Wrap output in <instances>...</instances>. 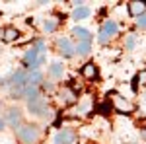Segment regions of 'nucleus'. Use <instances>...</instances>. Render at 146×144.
<instances>
[{"label": "nucleus", "mask_w": 146, "mask_h": 144, "mask_svg": "<svg viewBox=\"0 0 146 144\" xmlns=\"http://www.w3.org/2000/svg\"><path fill=\"white\" fill-rule=\"evenodd\" d=\"M58 51H60V55H64V56H72L76 53V47L72 45V41L68 37H60L58 39Z\"/></svg>", "instance_id": "obj_6"}, {"label": "nucleus", "mask_w": 146, "mask_h": 144, "mask_svg": "<svg viewBox=\"0 0 146 144\" xmlns=\"http://www.w3.org/2000/svg\"><path fill=\"white\" fill-rule=\"evenodd\" d=\"M117 31H119V25H117V22H113V20H107V22H103V25H101L100 35H98V41H100L101 45L109 43L113 37L117 35Z\"/></svg>", "instance_id": "obj_2"}, {"label": "nucleus", "mask_w": 146, "mask_h": 144, "mask_svg": "<svg viewBox=\"0 0 146 144\" xmlns=\"http://www.w3.org/2000/svg\"><path fill=\"white\" fill-rule=\"evenodd\" d=\"M4 125H6V121H4V119H2V117H0V131H2V129H4Z\"/></svg>", "instance_id": "obj_20"}, {"label": "nucleus", "mask_w": 146, "mask_h": 144, "mask_svg": "<svg viewBox=\"0 0 146 144\" xmlns=\"http://www.w3.org/2000/svg\"><path fill=\"white\" fill-rule=\"evenodd\" d=\"M72 35L78 39V43H92V33L86 29V27H74L72 29Z\"/></svg>", "instance_id": "obj_8"}, {"label": "nucleus", "mask_w": 146, "mask_h": 144, "mask_svg": "<svg viewBox=\"0 0 146 144\" xmlns=\"http://www.w3.org/2000/svg\"><path fill=\"white\" fill-rule=\"evenodd\" d=\"M74 138H76V134L72 133V131L62 129V131H58V133L55 134V144H72Z\"/></svg>", "instance_id": "obj_7"}, {"label": "nucleus", "mask_w": 146, "mask_h": 144, "mask_svg": "<svg viewBox=\"0 0 146 144\" xmlns=\"http://www.w3.org/2000/svg\"><path fill=\"white\" fill-rule=\"evenodd\" d=\"M27 111H29L31 115H35V117H45L47 111H49L47 100L43 98V96H37V98H33V100H29L27 101Z\"/></svg>", "instance_id": "obj_3"}, {"label": "nucleus", "mask_w": 146, "mask_h": 144, "mask_svg": "<svg viewBox=\"0 0 146 144\" xmlns=\"http://www.w3.org/2000/svg\"><path fill=\"white\" fill-rule=\"evenodd\" d=\"M90 51H92V43H78L76 45V53L82 56H86Z\"/></svg>", "instance_id": "obj_15"}, {"label": "nucleus", "mask_w": 146, "mask_h": 144, "mask_svg": "<svg viewBox=\"0 0 146 144\" xmlns=\"http://www.w3.org/2000/svg\"><path fill=\"white\" fill-rule=\"evenodd\" d=\"M146 2H133L131 4V14H135L136 18L138 16H142V14H146Z\"/></svg>", "instance_id": "obj_13"}, {"label": "nucleus", "mask_w": 146, "mask_h": 144, "mask_svg": "<svg viewBox=\"0 0 146 144\" xmlns=\"http://www.w3.org/2000/svg\"><path fill=\"white\" fill-rule=\"evenodd\" d=\"M135 45H136V37L131 33L129 37H127V41H125V47H127L129 51H133V49H135Z\"/></svg>", "instance_id": "obj_16"}, {"label": "nucleus", "mask_w": 146, "mask_h": 144, "mask_svg": "<svg viewBox=\"0 0 146 144\" xmlns=\"http://www.w3.org/2000/svg\"><path fill=\"white\" fill-rule=\"evenodd\" d=\"M55 29H56V22L55 20H47L45 22V31L51 33V31H55Z\"/></svg>", "instance_id": "obj_18"}, {"label": "nucleus", "mask_w": 146, "mask_h": 144, "mask_svg": "<svg viewBox=\"0 0 146 144\" xmlns=\"http://www.w3.org/2000/svg\"><path fill=\"white\" fill-rule=\"evenodd\" d=\"M82 74L86 78H98V66L94 62H88V64H84V68H82Z\"/></svg>", "instance_id": "obj_12"}, {"label": "nucleus", "mask_w": 146, "mask_h": 144, "mask_svg": "<svg viewBox=\"0 0 146 144\" xmlns=\"http://www.w3.org/2000/svg\"><path fill=\"white\" fill-rule=\"evenodd\" d=\"M136 23H138V27H142V29H146V14H142V16H138V18H136Z\"/></svg>", "instance_id": "obj_19"}, {"label": "nucleus", "mask_w": 146, "mask_h": 144, "mask_svg": "<svg viewBox=\"0 0 146 144\" xmlns=\"http://www.w3.org/2000/svg\"><path fill=\"white\" fill-rule=\"evenodd\" d=\"M140 125H144V127H146V119H144V121H140Z\"/></svg>", "instance_id": "obj_21"}, {"label": "nucleus", "mask_w": 146, "mask_h": 144, "mask_svg": "<svg viewBox=\"0 0 146 144\" xmlns=\"http://www.w3.org/2000/svg\"><path fill=\"white\" fill-rule=\"evenodd\" d=\"M88 16H90V8L84 6V4H82V6H76V10L72 12V18H74V20H86Z\"/></svg>", "instance_id": "obj_11"}, {"label": "nucleus", "mask_w": 146, "mask_h": 144, "mask_svg": "<svg viewBox=\"0 0 146 144\" xmlns=\"http://www.w3.org/2000/svg\"><path fill=\"white\" fill-rule=\"evenodd\" d=\"M0 107H2V103H0Z\"/></svg>", "instance_id": "obj_22"}, {"label": "nucleus", "mask_w": 146, "mask_h": 144, "mask_svg": "<svg viewBox=\"0 0 146 144\" xmlns=\"http://www.w3.org/2000/svg\"><path fill=\"white\" fill-rule=\"evenodd\" d=\"M16 134L23 144H35L39 140V136H41V131H39L37 125H22Z\"/></svg>", "instance_id": "obj_1"}, {"label": "nucleus", "mask_w": 146, "mask_h": 144, "mask_svg": "<svg viewBox=\"0 0 146 144\" xmlns=\"http://www.w3.org/2000/svg\"><path fill=\"white\" fill-rule=\"evenodd\" d=\"M98 111H100L101 115H107V111H111V103H109V101H105V103H101L100 107H98Z\"/></svg>", "instance_id": "obj_17"}, {"label": "nucleus", "mask_w": 146, "mask_h": 144, "mask_svg": "<svg viewBox=\"0 0 146 144\" xmlns=\"http://www.w3.org/2000/svg\"><path fill=\"white\" fill-rule=\"evenodd\" d=\"M18 29L16 27H6L4 29V41H16L18 39Z\"/></svg>", "instance_id": "obj_14"}, {"label": "nucleus", "mask_w": 146, "mask_h": 144, "mask_svg": "<svg viewBox=\"0 0 146 144\" xmlns=\"http://www.w3.org/2000/svg\"><path fill=\"white\" fill-rule=\"evenodd\" d=\"M27 86H35V88L43 86V74H41V70H29L27 72Z\"/></svg>", "instance_id": "obj_9"}, {"label": "nucleus", "mask_w": 146, "mask_h": 144, "mask_svg": "<svg viewBox=\"0 0 146 144\" xmlns=\"http://www.w3.org/2000/svg\"><path fill=\"white\" fill-rule=\"evenodd\" d=\"M27 72L29 70H23V68H20V70H16L14 74H12L10 78V84L12 90H14V94H20L23 88H27Z\"/></svg>", "instance_id": "obj_4"}, {"label": "nucleus", "mask_w": 146, "mask_h": 144, "mask_svg": "<svg viewBox=\"0 0 146 144\" xmlns=\"http://www.w3.org/2000/svg\"><path fill=\"white\" fill-rule=\"evenodd\" d=\"M49 74L53 78H62V74H64V64L62 62H53L49 66Z\"/></svg>", "instance_id": "obj_10"}, {"label": "nucleus", "mask_w": 146, "mask_h": 144, "mask_svg": "<svg viewBox=\"0 0 146 144\" xmlns=\"http://www.w3.org/2000/svg\"><path fill=\"white\" fill-rule=\"evenodd\" d=\"M4 121L10 127H14V129H20L22 127V113H20V109L18 107H10L6 111V115H4Z\"/></svg>", "instance_id": "obj_5"}]
</instances>
